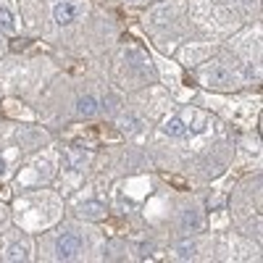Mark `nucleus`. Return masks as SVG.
<instances>
[{"label": "nucleus", "mask_w": 263, "mask_h": 263, "mask_svg": "<svg viewBox=\"0 0 263 263\" xmlns=\"http://www.w3.org/2000/svg\"><path fill=\"white\" fill-rule=\"evenodd\" d=\"M105 237L108 234L98 224L63 216L48 232L34 234V242H37V258L34 260L95 263V260H103Z\"/></svg>", "instance_id": "obj_1"}, {"label": "nucleus", "mask_w": 263, "mask_h": 263, "mask_svg": "<svg viewBox=\"0 0 263 263\" xmlns=\"http://www.w3.org/2000/svg\"><path fill=\"white\" fill-rule=\"evenodd\" d=\"M61 71V63L50 55H27L8 53L0 58V98H21L27 103H37L42 90Z\"/></svg>", "instance_id": "obj_2"}, {"label": "nucleus", "mask_w": 263, "mask_h": 263, "mask_svg": "<svg viewBox=\"0 0 263 263\" xmlns=\"http://www.w3.org/2000/svg\"><path fill=\"white\" fill-rule=\"evenodd\" d=\"M140 27L153 50L174 55V50L192 37L187 21V0H156L145 6L140 13Z\"/></svg>", "instance_id": "obj_3"}, {"label": "nucleus", "mask_w": 263, "mask_h": 263, "mask_svg": "<svg viewBox=\"0 0 263 263\" xmlns=\"http://www.w3.org/2000/svg\"><path fill=\"white\" fill-rule=\"evenodd\" d=\"M8 205H11V221L29 234L48 232L66 216V197L55 187L16 190Z\"/></svg>", "instance_id": "obj_4"}, {"label": "nucleus", "mask_w": 263, "mask_h": 263, "mask_svg": "<svg viewBox=\"0 0 263 263\" xmlns=\"http://www.w3.org/2000/svg\"><path fill=\"white\" fill-rule=\"evenodd\" d=\"M108 79L124 95L156 84L158 71H156V63H153L150 48L140 45L137 40L116 42V48L111 50V63H108Z\"/></svg>", "instance_id": "obj_5"}, {"label": "nucleus", "mask_w": 263, "mask_h": 263, "mask_svg": "<svg viewBox=\"0 0 263 263\" xmlns=\"http://www.w3.org/2000/svg\"><path fill=\"white\" fill-rule=\"evenodd\" d=\"M190 74H192V82L197 90L216 92V95H234V92H242V90L260 84L227 48H218L200 66H195Z\"/></svg>", "instance_id": "obj_6"}, {"label": "nucleus", "mask_w": 263, "mask_h": 263, "mask_svg": "<svg viewBox=\"0 0 263 263\" xmlns=\"http://www.w3.org/2000/svg\"><path fill=\"white\" fill-rule=\"evenodd\" d=\"M260 168L248 171L245 177L232 182L227 192V213L229 227L239 234H248L250 239L260 242L263 232V213H260Z\"/></svg>", "instance_id": "obj_7"}, {"label": "nucleus", "mask_w": 263, "mask_h": 263, "mask_svg": "<svg viewBox=\"0 0 263 263\" xmlns=\"http://www.w3.org/2000/svg\"><path fill=\"white\" fill-rule=\"evenodd\" d=\"M187 21L192 37L216 45L227 42L239 27H245L224 0H187Z\"/></svg>", "instance_id": "obj_8"}, {"label": "nucleus", "mask_w": 263, "mask_h": 263, "mask_svg": "<svg viewBox=\"0 0 263 263\" xmlns=\"http://www.w3.org/2000/svg\"><path fill=\"white\" fill-rule=\"evenodd\" d=\"M111 179L103 174L92 171V177L87 179L77 192H71L66 197V216L71 218H82V221H92V224H103L111 218Z\"/></svg>", "instance_id": "obj_9"}, {"label": "nucleus", "mask_w": 263, "mask_h": 263, "mask_svg": "<svg viewBox=\"0 0 263 263\" xmlns=\"http://www.w3.org/2000/svg\"><path fill=\"white\" fill-rule=\"evenodd\" d=\"M63 161V147L50 142L45 147H40L29 156H24L18 171L11 179V190H29V187H53L58 171Z\"/></svg>", "instance_id": "obj_10"}, {"label": "nucleus", "mask_w": 263, "mask_h": 263, "mask_svg": "<svg viewBox=\"0 0 263 263\" xmlns=\"http://www.w3.org/2000/svg\"><path fill=\"white\" fill-rule=\"evenodd\" d=\"M221 48H227L253 74V79L260 82V21L239 27L227 42H221Z\"/></svg>", "instance_id": "obj_11"}, {"label": "nucleus", "mask_w": 263, "mask_h": 263, "mask_svg": "<svg viewBox=\"0 0 263 263\" xmlns=\"http://www.w3.org/2000/svg\"><path fill=\"white\" fill-rule=\"evenodd\" d=\"M37 258V242L34 234L18 229L11 224L3 234H0V260L6 263H29Z\"/></svg>", "instance_id": "obj_12"}, {"label": "nucleus", "mask_w": 263, "mask_h": 263, "mask_svg": "<svg viewBox=\"0 0 263 263\" xmlns=\"http://www.w3.org/2000/svg\"><path fill=\"white\" fill-rule=\"evenodd\" d=\"M221 45H216V42H208V40H197V37H190L187 42H182V45L174 50V61H177L182 69H195V66H200L208 55H213Z\"/></svg>", "instance_id": "obj_13"}, {"label": "nucleus", "mask_w": 263, "mask_h": 263, "mask_svg": "<svg viewBox=\"0 0 263 263\" xmlns=\"http://www.w3.org/2000/svg\"><path fill=\"white\" fill-rule=\"evenodd\" d=\"M0 34L13 40L24 34V24H21L18 13V0H0Z\"/></svg>", "instance_id": "obj_14"}, {"label": "nucleus", "mask_w": 263, "mask_h": 263, "mask_svg": "<svg viewBox=\"0 0 263 263\" xmlns=\"http://www.w3.org/2000/svg\"><path fill=\"white\" fill-rule=\"evenodd\" d=\"M0 116L8 119V121H37V114H34V108L27 103V100H21V98H0Z\"/></svg>", "instance_id": "obj_15"}, {"label": "nucleus", "mask_w": 263, "mask_h": 263, "mask_svg": "<svg viewBox=\"0 0 263 263\" xmlns=\"http://www.w3.org/2000/svg\"><path fill=\"white\" fill-rule=\"evenodd\" d=\"M224 3L242 18V24L260 21V0H224Z\"/></svg>", "instance_id": "obj_16"}, {"label": "nucleus", "mask_w": 263, "mask_h": 263, "mask_svg": "<svg viewBox=\"0 0 263 263\" xmlns=\"http://www.w3.org/2000/svg\"><path fill=\"white\" fill-rule=\"evenodd\" d=\"M121 6H126V8H145V6H150V3H156V0H119Z\"/></svg>", "instance_id": "obj_17"}, {"label": "nucleus", "mask_w": 263, "mask_h": 263, "mask_svg": "<svg viewBox=\"0 0 263 263\" xmlns=\"http://www.w3.org/2000/svg\"><path fill=\"white\" fill-rule=\"evenodd\" d=\"M11 53V48H8V37H3V34H0V58H3V55H8Z\"/></svg>", "instance_id": "obj_18"}]
</instances>
